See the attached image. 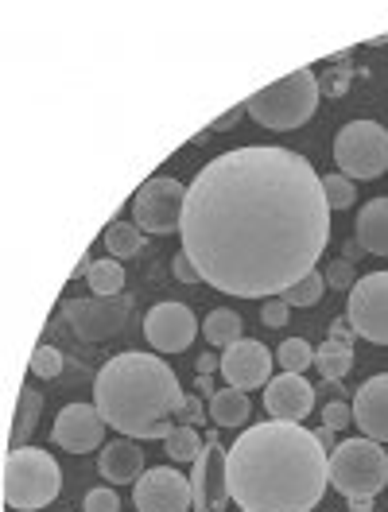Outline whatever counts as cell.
Instances as JSON below:
<instances>
[{"label": "cell", "mask_w": 388, "mask_h": 512, "mask_svg": "<svg viewBox=\"0 0 388 512\" xmlns=\"http://www.w3.org/2000/svg\"><path fill=\"white\" fill-rule=\"evenodd\" d=\"M179 237L202 284L241 299H276L326 253L323 175L291 148H233L194 175Z\"/></svg>", "instance_id": "6da1fadb"}, {"label": "cell", "mask_w": 388, "mask_h": 512, "mask_svg": "<svg viewBox=\"0 0 388 512\" xmlns=\"http://www.w3.org/2000/svg\"><path fill=\"white\" fill-rule=\"evenodd\" d=\"M226 470L241 512H311L330 485V450L303 423L268 419L237 435Z\"/></svg>", "instance_id": "7a4b0ae2"}, {"label": "cell", "mask_w": 388, "mask_h": 512, "mask_svg": "<svg viewBox=\"0 0 388 512\" xmlns=\"http://www.w3.org/2000/svg\"><path fill=\"white\" fill-rule=\"evenodd\" d=\"M183 388L175 369L156 353H117L101 365L94 381V404L109 427L129 439H167L175 431V408Z\"/></svg>", "instance_id": "3957f363"}, {"label": "cell", "mask_w": 388, "mask_h": 512, "mask_svg": "<svg viewBox=\"0 0 388 512\" xmlns=\"http://www.w3.org/2000/svg\"><path fill=\"white\" fill-rule=\"evenodd\" d=\"M59 493H63V470H59L55 454H47L39 447H12L4 454L0 497H4L8 509H47Z\"/></svg>", "instance_id": "277c9868"}, {"label": "cell", "mask_w": 388, "mask_h": 512, "mask_svg": "<svg viewBox=\"0 0 388 512\" xmlns=\"http://www.w3.org/2000/svg\"><path fill=\"white\" fill-rule=\"evenodd\" d=\"M319 94H323L319 74L311 66H299V70H291L288 78L257 90L245 101V109H249V117L257 125L272 128V132H291V128L307 125L315 117Z\"/></svg>", "instance_id": "5b68a950"}, {"label": "cell", "mask_w": 388, "mask_h": 512, "mask_svg": "<svg viewBox=\"0 0 388 512\" xmlns=\"http://www.w3.org/2000/svg\"><path fill=\"white\" fill-rule=\"evenodd\" d=\"M330 485L350 497H377L388 485V454L373 439H346L330 450Z\"/></svg>", "instance_id": "8992f818"}, {"label": "cell", "mask_w": 388, "mask_h": 512, "mask_svg": "<svg viewBox=\"0 0 388 512\" xmlns=\"http://www.w3.org/2000/svg\"><path fill=\"white\" fill-rule=\"evenodd\" d=\"M334 163L346 179H377L388 171V128L377 121H350L334 140Z\"/></svg>", "instance_id": "52a82bcc"}, {"label": "cell", "mask_w": 388, "mask_h": 512, "mask_svg": "<svg viewBox=\"0 0 388 512\" xmlns=\"http://www.w3.org/2000/svg\"><path fill=\"white\" fill-rule=\"evenodd\" d=\"M183 210H187V187L179 179H167V175L148 179L140 191L132 194V218L152 237L179 233L183 229Z\"/></svg>", "instance_id": "ba28073f"}, {"label": "cell", "mask_w": 388, "mask_h": 512, "mask_svg": "<svg viewBox=\"0 0 388 512\" xmlns=\"http://www.w3.org/2000/svg\"><path fill=\"white\" fill-rule=\"evenodd\" d=\"M63 315L70 322V330L82 338V342H109L113 334L125 330V322L132 315V299L125 295H113V299H66L63 303Z\"/></svg>", "instance_id": "9c48e42d"}, {"label": "cell", "mask_w": 388, "mask_h": 512, "mask_svg": "<svg viewBox=\"0 0 388 512\" xmlns=\"http://www.w3.org/2000/svg\"><path fill=\"white\" fill-rule=\"evenodd\" d=\"M346 319L357 330V338L388 346V272H369L365 280H357Z\"/></svg>", "instance_id": "30bf717a"}, {"label": "cell", "mask_w": 388, "mask_h": 512, "mask_svg": "<svg viewBox=\"0 0 388 512\" xmlns=\"http://www.w3.org/2000/svg\"><path fill=\"white\" fill-rule=\"evenodd\" d=\"M226 454L218 435H206V447L194 462L191 489H194V509L198 512H222L233 501L229 497V470H226Z\"/></svg>", "instance_id": "8fae6325"}, {"label": "cell", "mask_w": 388, "mask_h": 512, "mask_svg": "<svg viewBox=\"0 0 388 512\" xmlns=\"http://www.w3.org/2000/svg\"><path fill=\"white\" fill-rule=\"evenodd\" d=\"M136 512H187L194 505L191 478H183L175 466H156L132 489Z\"/></svg>", "instance_id": "7c38bea8"}, {"label": "cell", "mask_w": 388, "mask_h": 512, "mask_svg": "<svg viewBox=\"0 0 388 512\" xmlns=\"http://www.w3.org/2000/svg\"><path fill=\"white\" fill-rule=\"evenodd\" d=\"M198 330V319H194L191 307L183 303H156L144 319V338L156 353H183L194 342Z\"/></svg>", "instance_id": "4fadbf2b"}, {"label": "cell", "mask_w": 388, "mask_h": 512, "mask_svg": "<svg viewBox=\"0 0 388 512\" xmlns=\"http://www.w3.org/2000/svg\"><path fill=\"white\" fill-rule=\"evenodd\" d=\"M105 419L97 412V404H66L59 419H55V447L70 450V454H86V450H97L105 443Z\"/></svg>", "instance_id": "5bb4252c"}, {"label": "cell", "mask_w": 388, "mask_h": 512, "mask_svg": "<svg viewBox=\"0 0 388 512\" xmlns=\"http://www.w3.org/2000/svg\"><path fill=\"white\" fill-rule=\"evenodd\" d=\"M272 353L264 342H253V338H241L237 346H229L222 350V373H226L229 388H241V392H249V388H264V384L272 381Z\"/></svg>", "instance_id": "9a60e30c"}, {"label": "cell", "mask_w": 388, "mask_h": 512, "mask_svg": "<svg viewBox=\"0 0 388 512\" xmlns=\"http://www.w3.org/2000/svg\"><path fill=\"white\" fill-rule=\"evenodd\" d=\"M264 408L272 419H284V423H303L315 408V388L307 384L303 373H284V377H272L264 384Z\"/></svg>", "instance_id": "2e32d148"}, {"label": "cell", "mask_w": 388, "mask_h": 512, "mask_svg": "<svg viewBox=\"0 0 388 512\" xmlns=\"http://www.w3.org/2000/svg\"><path fill=\"white\" fill-rule=\"evenodd\" d=\"M354 423L365 439L388 443V373H377L354 392Z\"/></svg>", "instance_id": "e0dca14e"}, {"label": "cell", "mask_w": 388, "mask_h": 512, "mask_svg": "<svg viewBox=\"0 0 388 512\" xmlns=\"http://www.w3.org/2000/svg\"><path fill=\"white\" fill-rule=\"evenodd\" d=\"M97 470L101 478L113 481V485H136L144 478V454L132 439H117L109 447H101V458H97Z\"/></svg>", "instance_id": "ac0fdd59"}, {"label": "cell", "mask_w": 388, "mask_h": 512, "mask_svg": "<svg viewBox=\"0 0 388 512\" xmlns=\"http://www.w3.org/2000/svg\"><path fill=\"white\" fill-rule=\"evenodd\" d=\"M357 245L373 256H388V198H373L357 210Z\"/></svg>", "instance_id": "d6986e66"}, {"label": "cell", "mask_w": 388, "mask_h": 512, "mask_svg": "<svg viewBox=\"0 0 388 512\" xmlns=\"http://www.w3.org/2000/svg\"><path fill=\"white\" fill-rule=\"evenodd\" d=\"M249 412H253V404L241 388H222L210 396V419L218 427H241V423H249Z\"/></svg>", "instance_id": "ffe728a7"}, {"label": "cell", "mask_w": 388, "mask_h": 512, "mask_svg": "<svg viewBox=\"0 0 388 512\" xmlns=\"http://www.w3.org/2000/svg\"><path fill=\"white\" fill-rule=\"evenodd\" d=\"M245 322L237 311H229V307H218V311H210L206 322H202V334H206V342L210 346H218V350H229V346H237L245 334Z\"/></svg>", "instance_id": "44dd1931"}, {"label": "cell", "mask_w": 388, "mask_h": 512, "mask_svg": "<svg viewBox=\"0 0 388 512\" xmlns=\"http://www.w3.org/2000/svg\"><path fill=\"white\" fill-rule=\"evenodd\" d=\"M315 369L323 373L326 381H342L350 369H354V346H346V342H334V338H326L323 346L315 350Z\"/></svg>", "instance_id": "7402d4cb"}, {"label": "cell", "mask_w": 388, "mask_h": 512, "mask_svg": "<svg viewBox=\"0 0 388 512\" xmlns=\"http://www.w3.org/2000/svg\"><path fill=\"white\" fill-rule=\"evenodd\" d=\"M39 412H43V392L24 388L20 392V408H16V423H12V447H28L35 423H39Z\"/></svg>", "instance_id": "603a6c76"}, {"label": "cell", "mask_w": 388, "mask_h": 512, "mask_svg": "<svg viewBox=\"0 0 388 512\" xmlns=\"http://www.w3.org/2000/svg\"><path fill=\"white\" fill-rule=\"evenodd\" d=\"M86 280H90V291H94V295L113 299V295L125 291V268H121L117 256H105V260H94V268H90Z\"/></svg>", "instance_id": "cb8c5ba5"}, {"label": "cell", "mask_w": 388, "mask_h": 512, "mask_svg": "<svg viewBox=\"0 0 388 512\" xmlns=\"http://www.w3.org/2000/svg\"><path fill=\"white\" fill-rule=\"evenodd\" d=\"M101 241H105L109 256L129 260V256H136L140 249H144V229H140V225H129V222H113L109 229H105Z\"/></svg>", "instance_id": "d4e9b609"}, {"label": "cell", "mask_w": 388, "mask_h": 512, "mask_svg": "<svg viewBox=\"0 0 388 512\" xmlns=\"http://www.w3.org/2000/svg\"><path fill=\"white\" fill-rule=\"evenodd\" d=\"M202 447H206V439L198 435V427H179L175 423V431L163 439V454L171 458V462H198V454H202Z\"/></svg>", "instance_id": "484cf974"}, {"label": "cell", "mask_w": 388, "mask_h": 512, "mask_svg": "<svg viewBox=\"0 0 388 512\" xmlns=\"http://www.w3.org/2000/svg\"><path fill=\"white\" fill-rule=\"evenodd\" d=\"M276 365L284 373H307L315 365V346L307 338H284L280 350H276Z\"/></svg>", "instance_id": "4316f807"}, {"label": "cell", "mask_w": 388, "mask_h": 512, "mask_svg": "<svg viewBox=\"0 0 388 512\" xmlns=\"http://www.w3.org/2000/svg\"><path fill=\"white\" fill-rule=\"evenodd\" d=\"M326 291V276H319V272H311V276H303L295 288H288L280 299L288 303V307H315L319 299H323Z\"/></svg>", "instance_id": "83f0119b"}, {"label": "cell", "mask_w": 388, "mask_h": 512, "mask_svg": "<svg viewBox=\"0 0 388 512\" xmlns=\"http://www.w3.org/2000/svg\"><path fill=\"white\" fill-rule=\"evenodd\" d=\"M323 191H326V202H330V210H350L357 202V187H354V179H346L342 171L334 175H323Z\"/></svg>", "instance_id": "f1b7e54d"}, {"label": "cell", "mask_w": 388, "mask_h": 512, "mask_svg": "<svg viewBox=\"0 0 388 512\" xmlns=\"http://www.w3.org/2000/svg\"><path fill=\"white\" fill-rule=\"evenodd\" d=\"M32 373L39 377V381H55V377L63 373V353L55 350V346H35Z\"/></svg>", "instance_id": "f546056e"}, {"label": "cell", "mask_w": 388, "mask_h": 512, "mask_svg": "<svg viewBox=\"0 0 388 512\" xmlns=\"http://www.w3.org/2000/svg\"><path fill=\"white\" fill-rule=\"evenodd\" d=\"M82 509H86V512H121V497H117V489L97 485V489H90V493H86Z\"/></svg>", "instance_id": "4dcf8cb0"}, {"label": "cell", "mask_w": 388, "mask_h": 512, "mask_svg": "<svg viewBox=\"0 0 388 512\" xmlns=\"http://www.w3.org/2000/svg\"><path fill=\"white\" fill-rule=\"evenodd\" d=\"M171 419H175L179 427H198V423H206V408H202V400H198V396H183Z\"/></svg>", "instance_id": "1f68e13d"}, {"label": "cell", "mask_w": 388, "mask_h": 512, "mask_svg": "<svg viewBox=\"0 0 388 512\" xmlns=\"http://www.w3.org/2000/svg\"><path fill=\"white\" fill-rule=\"evenodd\" d=\"M350 423H354V404L330 400L323 408V427H330V431H342V427H350Z\"/></svg>", "instance_id": "d6a6232c"}, {"label": "cell", "mask_w": 388, "mask_h": 512, "mask_svg": "<svg viewBox=\"0 0 388 512\" xmlns=\"http://www.w3.org/2000/svg\"><path fill=\"white\" fill-rule=\"evenodd\" d=\"M288 319H291V307L280 295H276V299H264V307H260V322H264V326H276V330H280V326H288Z\"/></svg>", "instance_id": "836d02e7"}, {"label": "cell", "mask_w": 388, "mask_h": 512, "mask_svg": "<svg viewBox=\"0 0 388 512\" xmlns=\"http://www.w3.org/2000/svg\"><path fill=\"white\" fill-rule=\"evenodd\" d=\"M326 284H330V288H350V291H354V284H357L354 264H350V260H334V264H330V272H326Z\"/></svg>", "instance_id": "e575fe53"}, {"label": "cell", "mask_w": 388, "mask_h": 512, "mask_svg": "<svg viewBox=\"0 0 388 512\" xmlns=\"http://www.w3.org/2000/svg\"><path fill=\"white\" fill-rule=\"evenodd\" d=\"M171 272H175V280H179V284H202V272L194 268V260L183 253V249H179V256L171 260Z\"/></svg>", "instance_id": "d590c367"}, {"label": "cell", "mask_w": 388, "mask_h": 512, "mask_svg": "<svg viewBox=\"0 0 388 512\" xmlns=\"http://www.w3.org/2000/svg\"><path fill=\"white\" fill-rule=\"evenodd\" d=\"M346 78H350V74H346V70H338V74H334V70H330V74H326V82H323V94H330V97H342V94H346V90H350V82H346Z\"/></svg>", "instance_id": "8d00e7d4"}, {"label": "cell", "mask_w": 388, "mask_h": 512, "mask_svg": "<svg viewBox=\"0 0 388 512\" xmlns=\"http://www.w3.org/2000/svg\"><path fill=\"white\" fill-rule=\"evenodd\" d=\"M354 326H350V319H334L330 322V338H334V342H346V346H350V342H354Z\"/></svg>", "instance_id": "74e56055"}, {"label": "cell", "mask_w": 388, "mask_h": 512, "mask_svg": "<svg viewBox=\"0 0 388 512\" xmlns=\"http://www.w3.org/2000/svg\"><path fill=\"white\" fill-rule=\"evenodd\" d=\"M241 113H249V109H245V105H237V109H229L226 117H218V121H214V132H229V128L237 125V121H241Z\"/></svg>", "instance_id": "f35d334b"}, {"label": "cell", "mask_w": 388, "mask_h": 512, "mask_svg": "<svg viewBox=\"0 0 388 512\" xmlns=\"http://www.w3.org/2000/svg\"><path fill=\"white\" fill-rule=\"evenodd\" d=\"M218 369H222V357H214L210 350L198 357V377H210V373H218Z\"/></svg>", "instance_id": "ab89813d"}, {"label": "cell", "mask_w": 388, "mask_h": 512, "mask_svg": "<svg viewBox=\"0 0 388 512\" xmlns=\"http://www.w3.org/2000/svg\"><path fill=\"white\" fill-rule=\"evenodd\" d=\"M350 512H373V497H350Z\"/></svg>", "instance_id": "60d3db41"}, {"label": "cell", "mask_w": 388, "mask_h": 512, "mask_svg": "<svg viewBox=\"0 0 388 512\" xmlns=\"http://www.w3.org/2000/svg\"><path fill=\"white\" fill-rule=\"evenodd\" d=\"M194 392H202V396H210V392H214V384H210V377H198V381H194Z\"/></svg>", "instance_id": "b9f144b4"}, {"label": "cell", "mask_w": 388, "mask_h": 512, "mask_svg": "<svg viewBox=\"0 0 388 512\" xmlns=\"http://www.w3.org/2000/svg\"><path fill=\"white\" fill-rule=\"evenodd\" d=\"M315 435H319V443L330 450V443H334V431H330V427H323V431H315Z\"/></svg>", "instance_id": "7bdbcfd3"}, {"label": "cell", "mask_w": 388, "mask_h": 512, "mask_svg": "<svg viewBox=\"0 0 388 512\" xmlns=\"http://www.w3.org/2000/svg\"><path fill=\"white\" fill-rule=\"evenodd\" d=\"M385 489H388V485H385Z\"/></svg>", "instance_id": "ee69618b"}]
</instances>
